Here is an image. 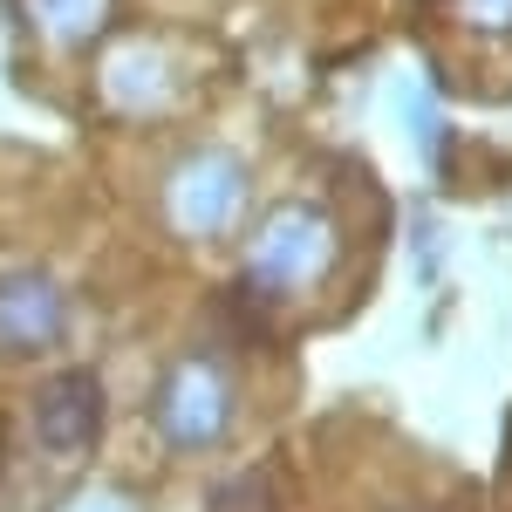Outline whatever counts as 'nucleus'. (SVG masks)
Listing matches in <instances>:
<instances>
[{"instance_id": "nucleus-3", "label": "nucleus", "mask_w": 512, "mask_h": 512, "mask_svg": "<svg viewBox=\"0 0 512 512\" xmlns=\"http://www.w3.org/2000/svg\"><path fill=\"white\" fill-rule=\"evenodd\" d=\"M226 417H233V390L212 362H178L158 390V431L164 444L178 451H205L226 437Z\"/></svg>"}, {"instance_id": "nucleus-4", "label": "nucleus", "mask_w": 512, "mask_h": 512, "mask_svg": "<svg viewBox=\"0 0 512 512\" xmlns=\"http://www.w3.org/2000/svg\"><path fill=\"white\" fill-rule=\"evenodd\" d=\"M62 321H69V301H62V287L41 274V267L0 274V349H14V355L55 349L62 342Z\"/></svg>"}, {"instance_id": "nucleus-7", "label": "nucleus", "mask_w": 512, "mask_h": 512, "mask_svg": "<svg viewBox=\"0 0 512 512\" xmlns=\"http://www.w3.org/2000/svg\"><path fill=\"white\" fill-rule=\"evenodd\" d=\"M28 7V21H35L48 41H62V48H76L89 41L103 21H110V0H21Z\"/></svg>"}, {"instance_id": "nucleus-8", "label": "nucleus", "mask_w": 512, "mask_h": 512, "mask_svg": "<svg viewBox=\"0 0 512 512\" xmlns=\"http://www.w3.org/2000/svg\"><path fill=\"white\" fill-rule=\"evenodd\" d=\"M205 512H280V492H274V472H239L233 485L212 492Z\"/></svg>"}, {"instance_id": "nucleus-2", "label": "nucleus", "mask_w": 512, "mask_h": 512, "mask_svg": "<svg viewBox=\"0 0 512 512\" xmlns=\"http://www.w3.org/2000/svg\"><path fill=\"white\" fill-rule=\"evenodd\" d=\"M239 205H246V164L233 151H198L171 171V185H164V212H171V226L192 239H212L226 233L239 219Z\"/></svg>"}, {"instance_id": "nucleus-1", "label": "nucleus", "mask_w": 512, "mask_h": 512, "mask_svg": "<svg viewBox=\"0 0 512 512\" xmlns=\"http://www.w3.org/2000/svg\"><path fill=\"white\" fill-rule=\"evenodd\" d=\"M328 260H335V226L315 205H280L246 253V280L267 294H301L328 274Z\"/></svg>"}, {"instance_id": "nucleus-9", "label": "nucleus", "mask_w": 512, "mask_h": 512, "mask_svg": "<svg viewBox=\"0 0 512 512\" xmlns=\"http://www.w3.org/2000/svg\"><path fill=\"white\" fill-rule=\"evenodd\" d=\"M458 14L472 28H485V35H506L512 28V0H458Z\"/></svg>"}, {"instance_id": "nucleus-5", "label": "nucleus", "mask_w": 512, "mask_h": 512, "mask_svg": "<svg viewBox=\"0 0 512 512\" xmlns=\"http://www.w3.org/2000/svg\"><path fill=\"white\" fill-rule=\"evenodd\" d=\"M35 437H41V451H55V458H82L103 437V383L89 369H69V376L41 383Z\"/></svg>"}, {"instance_id": "nucleus-6", "label": "nucleus", "mask_w": 512, "mask_h": 512, "mask_svg": "<svg viewBox=\"0 0 512 512\" xmlns=\"http://www.w3.org/2000/svg\"><path fill=\"white\" fill-rule=\"evenodd\" d=\"M103 89H110L117 110H158L171 96V62L158 48H144V41H123L110 55V69H103Z\"/></svg>"}]
</instances>
